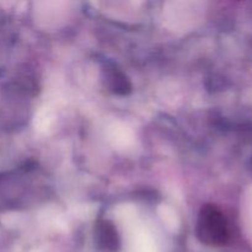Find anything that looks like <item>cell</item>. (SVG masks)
I'll use <instances>...</instances> for the list:
<instances>
[{
  "mask_svg": "<svg viewBox=\"0 0 252 252\" xmlns=\"http://www.w3.org/2000/svg\"><path fill=\"white\" fill-rule=\"evenodd\" d=\"M196 235L202 244L224 246L230 240V228L225 214L214 204H206L199 211Z\"/></svg>",
  "mask_w": 252,
  "mask_h": 252,
  "instance_id": "1",
  "label": "cell"
},
{
  "mask_svg": "<svg viewBox=\"0 0 252 252\" xmlns=\"http://www.w3.org/2000/svg\"><path fill=\"white\" fill-rule=\"evenodd\" d=\"M94 241L100 250L117 252L121 248V240L115 224L108 219H98L94 226Z\"/></svg>",
  "mask_w": 252,
  "mask_h": 252,
  "instance_id": "2",
  "label": "cell"
},
{
  "mask_svg": "<svg viewBox=\"0 0 252 252\" xmlns=\"http://www.w3.org/2000/svg\"><path fill=\"white\" fill-rule=\"evenodd\" d=\"M105 81L108 90L117 95H128L132 91V84L127 76L116 68H107L105 71Z\"/></svg>",
  "mask_w": 252,
  "mask_h": 252,
  "instance_id": "3",
  "label": "cell"
}]
</instances>
